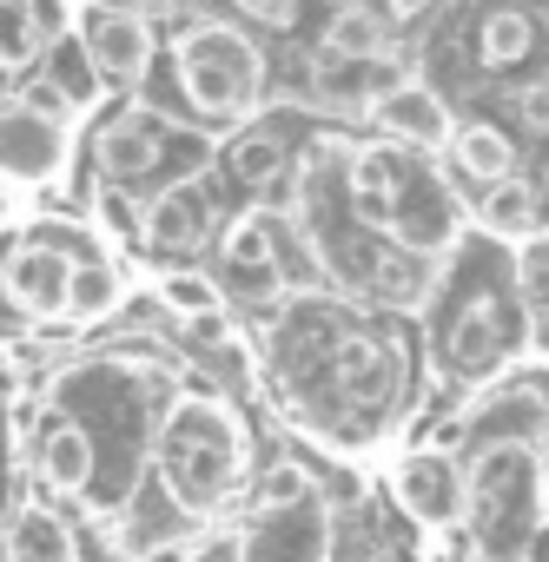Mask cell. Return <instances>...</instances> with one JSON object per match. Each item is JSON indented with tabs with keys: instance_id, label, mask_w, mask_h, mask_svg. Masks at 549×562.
Returning <instances> with one entry per match:
<instances>
[{
	"instance_id": "4",
	"label": "cell",
	"mask_w": 549,
	"mask_h": 562,
	"mask_svg": "<svg viewBox=\"0 0 549 562\" xmlns=\"http://www.w3.org/2000/svg\"><path fill=\"white\" fill-rule=\"evenodd\" d=\"M338 549V516L325 496H292V503H258V516L238 529V562H332Z\"/></svg>"
},
{
	"instance_id": "14",
	"label": "cell",
	"mask_w": 549,
	"mask_h": 562,
	"mask_svg": "<svg viewBox=\"0 0 549 562\" xmlns=\"http://www.w3.org/2000/svg\"><path fill=\"white\" fill-rule=\"evenodd\" d=\"M179 503L166 496V490H139L133 503H120V522H113V536H120V555H133V562H159L166 549H172V536H179Z\"/></svg>"
},
{
	"instance_id": "28",
	"label": "cell",
	"mask_w": 549,
	"mask_h": 562,
	"mask_svg": "<svg viewBox=\"0 0 549 562\" xmlns=\"http://www.w3.org/2000/svg\"><path fill=\"white\" fill-rule=\"evenodd\" d=\"M27 60H41L27 0H0V74H14V67H27Z\"/></svg>"
},
{
	"instance_id": "32",
	"label": "cell",
	"mask_w": 549,
	"mask_h": 562,
	"mask_svg": "<svg viewBox=\"0 0 549 562\" xmlns=\"http://www.w3.org/2000/svg\"><path fill=\"white\" fill-rule=\"evenodd\" d=\"M523 292H529V305H536V318L549 325V238L523 251Z\"/></svg>"
},
{
	"instance_id": "29",
	"label": "cell",
	"mask_w": 549,
	"mask_h": 562,
	"mask_svg": "<svg viewBox=\"0 0 549 562\" xmlns=\"http://www.w3.org/2000/svg\"><path fill=\"white\" fill-rule=\"evenodd\" d=\"M159 299H166L179 318H192V325L219 312V292H212L205 271H166V278H159Z\"/></svg>"
},
{
	"instance_id": "5",
	"label": "cell",
	"mask_w": 549,
	"mask_h": 562,
	"mask_svg": "<svg viewBox=\"0 0 549 562\" xmlns=\"http://www.w3.org/2000/svg\"><path fill=\"white\" fill-rule=\"evenodd\" d=\"M74 159V120L41 113L27 100H14L0 113V179L14 186H54Z\"/></svg>"
},
{
	"instance_id": "17",
	"label": "cell",
	"mask_w": 549,
	"mask_h": 562,
	"mask_svg": "<svg viewBox=\"0 0 549 562\" xmlns=\"http://www.w3.org/2000/svg\"><path fill=\"white\" fill-rule=\"evenodd\" d=\"M351 205H358L365 225H391L397 232V205H404V166H397V153L371 146V153L351 159Z\"/></svg>"
},
{
	"instance_id": "12",
	"label": "cell",
	"mask_w": 549,
	"mask_h": 562,
	"mask_svg": "<svg viewBox=\"0 0 549 562\" xmlns=\"http://www.w3.org/2000/svg\"><path fill=\"white\" fill-rule=\"evenodd\" d=\"M139 245L153 251H199L205 245V192L199 186H159L139 205Z\"/></svg>"
},
{
	"instance_id": "18",
	"label": "cell",
	"mask_w": 549,
	"mask_h": 562,
	"mask_svg": "<svg viewBox=\"0 0 549 562\" xmlns=\"http://www.w3.org/2000/svg\"><path fill=\"white\" fill-rule=\"evenodd\" d=\"M444 345H450V364H457V371H490V364L509 351V325H503V312H496L490 299H477V305H463V312L450 318Z\"/></svg>"
},
{
	"instance_id": "1",
	"label": "cell",
	"mask_w": 549,
	"mask_h": 562,
	"mask_svg": "<svg viewBox=\"0 0 549 562\" xmlns=\"http://www.w3.org/2000/svg\"><path fill=\"white\" fill-rule=\"evenodd\" d=\"M153 470H159V490L186 516H212L238 496V483L251 470V437L225 397L192 391V397H172V411L159 417Z\"/></svg>"
},
{
	"instance_id": "11",
	"label": "cell",
	"mask_w": 549,
	"mask_h": 562,
	"mask_svg": "<svg viewBox=\"0 0 549 562\" xmlns=\"http://www.w3.org/2000/svg\"><path fill=\"white\" fill-rule=\"evenodd\" d=\"M463 430H470V450H503V443L542 450V437H549V404H542V391H496V397H483V404L463 417Z\"/></svg>"
},
{
	"instance_id": "20",
	"label": "cell",
	"mask_w": 549,
	"mask_h": 562,
	"mask_svg": "<svg viewBox=\"0 0 549 562\" xmlns=\"http://www.w3.org/2000/svg\"><path fill=\"white\" fill-rule=\"evenodd\" d=\"M8 562H80V542L47 503H21L8 522Z\"/></svg>"
},
{
	"instance_id": "31",
	"label": "cell",
	"mask_w": 549,
	"mask_h": 562,
	"mask_svg": "<svg viewBox=\"0 0 549 562\" xmlns=\"http://www.w3.org/2000/svg\"><path fill=\"white\" fill-rule=\"evenodd\" d=\"M27 21H34V41H41V54H47L54 41H67V34L80 27L74 0H27Z\"/></svg>"
},
{
	"instance_id": "35",
	"label": "cell",
	"mask_w": 549,
	"mask_h": 562,
	"mask_svg": "<svg viewBox=\"0 0 549 562\" xmlns=\"http://www.w3.org/2000/svg\"><path fill=\"white\" fill-rule=\"evenodd\" d=\"M232 8H238L245 21H265V27H285V21H292V0H232Z\"/></svg>"
},
{
	"instance_id": "26",
	"label": "cell",
	"mask_w": 549,
	"mask_h": 562,
	"mask_svg": "<svg viewBox=\"0 0 549 562\" xmlns=\"http://www.w3.org/2000/svg\"><path fill=\"white\" fill-rule=\"evenodd\" d=\"M120 305V271L107 258L74 265V285H67V318H107Z\"/></svg>"
},
{
	"instance_id": "16",
	"label": "cell",
	"mask_w": 549,
	"mask_h": 562,
	"mask_svg": "<svg viewBox=\"0 0 549 562\" xmlns=\"http://www.w3.org/2000/svg\"><path fill=\"white\" fill-rule=\"evenodd\" d=\"M41 87H47V93H54L67 113H87V106L107 93V87H100V67H93V54H87V41H80V27L41 54Z\"/></svg>"
},
{
	"instance_id": "27",
	"label": "cell",
	"mask_w": 549,
	"mask_h": 562,
	"mask_svg": "<svg viewBox=\"0 0 549 562\" xmlns=\"http://www.w3.org/2000/svg\"><path fill=\"white\" fill-rule=\"evenodd\" d=\"M219 245H225V265H238V271H271V212H245Z\"/></svg>"
},
{
	"instance_id": "23",
	"label": "cell",
	"mask_w": 549,
	"mask_h": 562,
	"mask_svg": "<svg viewBox=\"0 0 549 562\" xmlns=\"http://www.w3.org/2000/svg\"><path fill=\"white\" fill-rule=\"evenodd\" d=\"M477 54H483V67H523L536 54V21L523 8H490L477 27Z\"/></svg>"
},
{
	"instance_id": "24",
	"label": "cell",
	"mask_w": 549,
	"mask_h": 562,
	"mask_svg": "<svg viewBox=\"0 0 549 562\" xmlns=\"http://www.w3.org/2000/svg\"><path fill=\"white\" fill-rule=\"evenodd\" d=\"M483 225H490V238H529L536 232V186H523V179L490 186L483 192Z\"/></svg>"
},
{
	"instance_id": "7",
	"label": "cell",
	"mask_w": 549,
	"mask_h": 562,
	"mask_svg": "<svg viewBox=\"0 0 549 562\" xmlns=\"http://www.w3.org/2000/svg\"><path fill=\"white\" fill-rule=\"evenodd\" d=\"M391 490H397V503H404L417 522H430V529H444V522L463 516V463H457L444 443H424V450L397 457Z\"/></svg>"
},
{
	"instance_id": "2",
	"label": "cell",
	"mask_w": 549,
	"mask_h": 562,
	"mask_svg": "<svg viewBox=\"0 0 549 562\" xmlns=\"http://www.w3.org/2000/svg\"><path fill=\"white\" fill-rule=\"evenodd\" d=\"M549 509V463L529 443L470 450L463 470V522L483 549V562H536Z\"/></svg>"
},
{
	"instance_id": "39",
	"label": "cell",
	"mask_w": 549,
	"mask_h": 562,
	"mask_svg": "<svg viewBox=\"0 0 549 562\" xmlns=\"http://www.w3.org/2000/svg\"><path fill=\"white\" fill-rule=\"evenodd\" d=\"M536 225L549 232V179H542V192H536Z\"/></svg>"
},
{
	"instance_id": "8",
	"label": "cell",
	"mask_w": 549,
	"mask_h": 562,
	"mask_svg": "<svg viewBox=\"0 0 549 562\" xmlns=\"http://www.w3.org/2000/svg\"><path fill=\"white\" fill-rule=\"evenodd\" d=\"M67 285H74V258L41 245V238H27V245H14L8 258H0V299H8L14 312H27V318H60L67 312Z\"/></svg>"
},
{
	"instance_id": "34",
	"label": "cell",
	"mask_w": 549,
	"mask_h": 562,
	"mask_svg": "<svg viewBox=\"0 0 549 562\" xmlns=\"http://www.w3.org/2000/svg\"><path fill=\"white\" fill-rule=\"evenodd\" d=\"M159 562H238V536H205L192 549H166Z\"/></svg>"
},
{
	"instance_id": "30",
	"label": "cell",
	"mask_w": 549,
	"mask_h": 562,
	"mask_svg": "<svg viewBox=\"0 0 549 562\" xmlns=\"http://www.w3.org/2000/svg\"><path fill=\"white\" fill-rule=\"evenodd\" d=\"M232 172H238L245 186L279 179V172H285V146L271 139V133H251V139H238V153H232Z\"/></svg>"
},
{
	"instance_id": "36",
	"label": "cell",
	"mask_w": 549,
	"mask_h": 562,
	"mask_svg": "<svg viewBox=\"0 0 549 562\" xmlns=\"http://www.w3.org/2000/svg\"><path fill=\"white\" fill-rule=\"evenodd\" d=\"M516 113H523L536 133H549V87H523V93H516Z\"/></svg>"
},
{
	"instance_id": "13",
	"label": "cell",
	"mask_w": 549,
	"mask_h": 562,
	"mask_svg": "<svg viewBox=\"0 0 549 562\" xmlns=\"http://www.w3.org/2000/svg\"><path fill=\"white\" fill-rule=\"evenodd\" d=\"M271 271H279V292H299V299L332 285V258L299 212H271Z\"/></svg>"
},
{
	"instance_id": "3",
	"label": "cell",
	"mask_w": 549,
	"mask_h": 562,
	"mask_svg": "<svg viewBox=\"0 0 549 562\" xmlns=\"http://www.w3.org/2000/svg\"><path fill=\"white\" fill-rule=\"evenodd\" d=\"M172 67H179V87L186 100L205 113V120H238L258 106L265 93V54L225 27V21H192L179 41H172Z\"/></svg>"
},
{
	"instance_id": "37",
	"label": "cell",
	"mask_w": 549,
	"mask_h": 562,
	"mask_svg": "<svg viewBox=\"0 0 549 562\" xmlns=\"http://www.w3.org/2000/svg\"><path fill=\"white\" fill-rule=\"evenodd\" d=\"M93 14H146V0H93Z\"/></svg>"
},
{
	"instance_id": "19",
	"label": "cell",
	"mask_w": 549,
	"mask_h": 562,
	"mask_svg": "<svg viewBox=\"0 0 549 562\" xmlns=\"http://www.w3.org/2000/svg\"><path fill=\"white\" fill-rule=\"evenodd\" d=\"M332 378H338L345 397L378 404V397H391V384H397V358H391L384 338H345L338 358H332Z\"/></svg>"
},
{
	"instance_id": "38",
	"label": "cell",
	"mask_w": 549,
	"mask_h": 562,
	"mask_svg": "<svg viewBox=\"0 0 549 562\" xmlns=\"http://www.w3.org/2000/svg\"><path fill=\"white\" fill-rule=\"evenodd\" d=\"M424 8H430V0H391V14H397V21H417Z\"/></svg>"
},
{
	"instance_id": "33",
	"label": "cell",
	"mask_w": 549,
	"mask_h": 562,
	"mask_svg": "<svg viewBox=\"0 0 549 562\" xmlns=\"http://www.w3.org/2000/svg\"><path fill=\"white\" fill-rule=\"evenodd\" d=\"M430 542H437V555L444 562H483V549H477V536H470V522L457 516V522H444V529H430Z\"/></svg>"
},
{
	"instance_id": "15",
	"label": "cell",
	"mask_w": 549,
	"mask_h": 562,
	"mask_svg": "<svg viewBox=\"0 0 549 562\" xmlns=\"http://www.w3.org/2000/svg\"><path fill=\"white\" fill-rule=\"evenodd\" d=\"M41 476H47L60 496H87V490H93V476H100V443L87 437L80 417H60V424L47 430V443H41Z\"/></svg>"
},
{
	"instance_id": "9",
	"label": "cell",
	"mask_w": 549,
	"mask_h": 562,
	"mask_svg": "<svg viewBox=\"0 0 549 562\" xmlns=\"http://www.w3.org/2000/svg\"><path fill=\"white\" fill-rule=\"evenodd\" d=\"M80 41H87V54L100 67V87L133 93L146 80V67H153V27H146V14H87Z\"/></svg>"
},
{
	"instance_id": "10",
	"label": "cell",
	"mask_w": 549,
	"mask_h": 562,
	"mask_svg": "<svg viewBox=\"0 0 549 562\" xmlns=\"http://www.w3.org/2000/svg\"><path fill=\"white\" fill-rule=\"evenodd\" d=\"M371 113H378V126H384L397 146H417V153L450 146V133H457L450 106H444L437 87H424V80H397V87H384Z\"/></svg>"
},
{
	"instance_id": "6",
	"label": "cell",
	"mask_w": 549,
	"mask_h": 562,
	"mask_svg": "<svg viewBox=\"0 0 549 562\" xmlns=\"http://www.w3.org/2000/svg\"><path fill=\"white\" fill-rule=\"evenodd\" d=\"M166 146H172V126H166L159 113H146V106H120V113H107L100 133H93V166H100L107 186L126 192V186L166 172Z\"/></svg>"
},
{
	"instance_id": "22",
	"label": "cell",
	"mask_w": 549,
	"mask_h": 562,
	"mask_svg": "<svg viewBox=\"0 0 549 562\" xmlns=\"http://www.w3.org/2000/svg\"><path fill=\"white\" fill-rule=\"evenodd\" d=\"M325 54L332 60H384L391 54V27H384V14L378 8H358V0H345V8L332 14V27H325Z\"/></svg>"
},
{
	"instance_id": "25",
	"label": "cell",
	"mask_w": 549,
	"mask_h": 562,
	"mask_svg": "<svg viewBox=\"0 0 549 562\" xmlns=\"http://www.w3.org/2000/svg\"><path fill=\"white\" fill-rule=\"evenodd\" d=\"M430 292V258L417 245H391L378 251V299H397V305H417Z\"/></svg>"
},
{
	"instance_id": "21",
	"label": "cell",
	"mask_w": 549,
	"mask_h": 562,
	"mask_svg": "<svg viewBox=\"0 0 549 562\" xmlns=\"http://www.w3.org/2000/svg\"><path fill=\"white\" fill-rule=\"evenodd\" d=\"M450 153H457V166L490 192V186H503V179H516V139L503 133V126H490V120H463L457 133H450Z\"/></svg>"
}]
</instances>
